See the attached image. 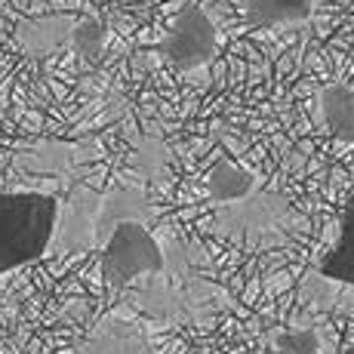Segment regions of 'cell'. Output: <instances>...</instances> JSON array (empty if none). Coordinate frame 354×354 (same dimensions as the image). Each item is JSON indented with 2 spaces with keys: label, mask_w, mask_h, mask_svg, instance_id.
I'll return each mask as SVG.
<instances>
[{
  "label": "cell",
  "mask_w": 354,
  "mask_h": 354,
  "mask_svg": "<svg viewBox=\"0 0 354 354\" xmlns=\"http://www.w3.org/2000/svg\"><path fill=\"white\" fill-rule=\"evenodd\" d=\"M59 225V197L0 192V274L46 256Z\"/></svg>",
  "instance_id": "obj_1"
},
{
  "label": "cell",
  "mask_w": 354,
  "mask_h": 354,
  "mask_svg": "<svg viewBox=\"0 0 354 354\" xmlns=\"http://www.w3.org/2000/svg\"><path fill=\"white\" fill-rule=\"evenodd\" d=\"M167 256L142 222L120 219L102 247V281L108 290H127L145 274H163Z\"/></svg>",
  "instance_id": "obj_2"
},
{
  "label": "cell",
  "mask_w": 354,
  "mask_h": 354,
  "mask_svg": "<svg viewBox=\"0 0 354 354\" xmlns=\"http://www.w3.org/2000/svg\"><path fill=\"white\" fill-rule=\"evenodd\" d=\"M216 46H219V37H216L213 19L197 3H185L176 16L169 34L163 37L160 53L167 56V62L188 71V68L207 65L216 56Z\"/></svg>",
  "instance_id": "obj_3"
},
{
  "label": "cell",
  "mask_w": 354,
  "mask_h": 354,
  "mask_svg": "<svg viewBox=\"0 0 354 354\" xmlns=\"http://www.w3.org/2000/svg\"><path fill=\"white\" fill-rule=\"evenodd\" d=\"M77 354H154V351L148 345V339L133 324L108 317L90 333V339L80 345Z\"/></svg>",
  "instance_id": "obj_4"
},
{
  "label": "cell",
  "mask_w": 354,
  "mask_h": 354,
  "mask_svg": "<svg viewBox=\"0 0 354 354\" xmlns=\"http://www.w3.org/2000/svg\"><path fill=\"white\" fill-rule=\"evenodd\" d=\"M317 274L326 277V281L354 287V197L348 201V207L342 209L339 234L333 241V247L324 253L321 265H317Z\"/></svg>",
  "instance_id": "obj_5"
},
{
  "label": "cell",
  "mask_w": 354,
  "mask_h": 354,
  "mask_svg": "<svg viewBox=\"0 0 354 354\" xmlns=\"http://www.w3.org/2000/svg\"><path fill=\"white\" fill-rule=\"evenodd\" d=\"M321 118L326 133L342 145H354V86L345 80L326 84L321 90Z\"/></svg>",
  "instance_id": "obj_6"
},
{
  "label": "cell",
  "mask_w": 354,
  "mask_h": 354,
  "mask_svg": "<svg viewBox=\"0 0 354 354\" xmlns=\"http://www.w3.org/2000/svg\"><path fill=\"white\" fill-rule=\"evenodd\" d=\"M256 188V176L228 154H219L207 173V194L213 203H237Z\"/></svg>",
  "instance_id": "obj_7"
},
{
  "label": "cell",
  "mask_w": 354,
  "mask_h": 354,
  "mask_svg": "<svg viewBox=\"0 0 354 354\" xmlns=\"http://www.w3.org/2000/svg\"><path fill=\"white\" fill-rule=\"evenodd\" d=\"M315 12V0H247L250 28H277L302 22Z\"/></svg>",
  "instance_id": "obj_8"
},
{
  "label": "cell",
  "mask_w": 354,
  "mask_h": 354,
  "mask_svg": "<svg viewBox=\"0 0 354 354\" xmlns=\"http://www.w3.org/2000/svg\"><path fill=\"white\" fill-rule=\"evenodd\" d=\"M317 330H299V326H290V330H281L274 336V351L277 354H317Z\"/></svg>",
  "instance_id": "obj_9"
}]
</instances>
